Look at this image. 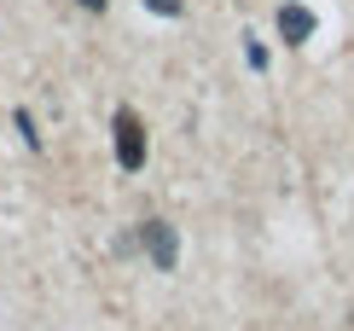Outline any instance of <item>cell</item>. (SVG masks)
I'll use <instances>...</instances> for the list:
<instances>
[{"instance_id":"6da1fadb","label":"cell","mask_w":354,"mask_h":331,"mask_svg":"<svg viewBox=\"0 0 354 331\" xmlns=\"http://www.w3.org/2000/svg\"><path fill=\"white\" fill-rule=\"evenodd\" d=\"M111 134H116V163H122L128 175L145 169V123H140V116H134V111H116Z\"/></svg>"},{"instance_id":"7a4b0ae2","label":"cell","mask_w":354,"mask_h":331,"mask_svg":"<svg viewBox=\"0 0 354 331\" xmlns=\"http://www.w3.org/2000/svg\"><path fill=\"white\" fill-rule=\"evenodd\" d=\"M134 238L145 244V256H151V267H157V274H174V262H180V238H174V227H169V221H145Z\"/></svg>"},{"instance_id":"3957f363","label":"cell","mask_w":354,"mask_h":331,"mask_svg":"<svg viewBox=\"0 0 354 331\" xmlns=\"http://www.w3.org/2000/svg\"><path fill=\"white\" fill-rule=\"evenodd\" d=\"M279 35H285L290 47H302V41H314V12H308L302 0H285V6H279Z\"/></svg>"},{"instance_id":"277c9868","label":"cell","mask_w":354,"mask_h":331,"mask_svg":"<svg viewBox=\"0 0 354 331\" xmlns=\"http://www.w3.org/2000/svg\"><path fill=\"white\" fill-rule=\"evenodd\" d=\"M145 6H151V12H163V18H169V12H180V0H145Z\"/></svg>"},{"instance_id":"5b68a950","label":"cell","mask_w":354,"mask_h":331,"mask_svg":"<svg viewBox=\"0 0 354 331\" xmlns=\"http://www.w3.org/2000/svg\"><path fill=\"white\" fill-rule=\"evenodd\" d=\"M82 6H87V12H105V0H82Z\"/></svg>"}]
</instances>
